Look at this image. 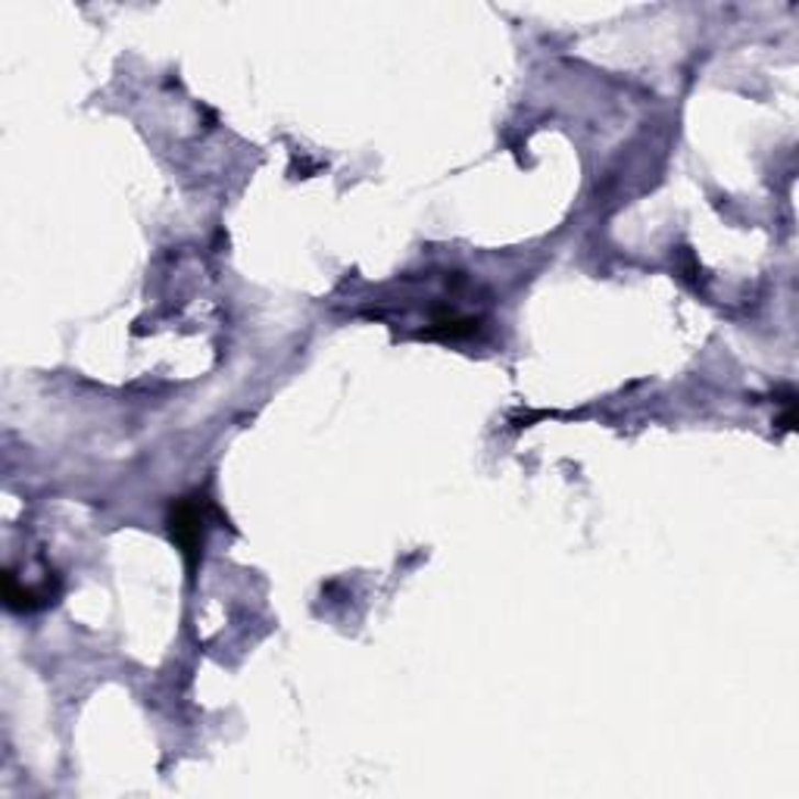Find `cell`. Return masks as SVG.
Listing matches in <instances>:
<instances>
[{"label": "cell", "mask_w": 799, "mask_h": 799, "mask_svg": "<svg viewBox=\"0 0 799 799\" xmlns=\"http://www.w3.org/2000/svg\"><path fill=\"white\" fill-rule=\"evenodd\" d=\"M169 528H173V541L195 563L200 544H203V512H200V507L191 500H181L169 515Z\"/></svg>", "instance_id": "1"}]
</instances>
